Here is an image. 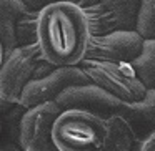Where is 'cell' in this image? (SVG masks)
Returning a JSON list of instances; mask_svg holds the SVG:
<instances>
[{
    "label": "cell",
    "instance_id": "cell-1",
    "mask_svg": "<svg viewBox=\"0 0 155 151\" xmlns=\"http://www.w3.org/2000/svg\"><path fill=\"white\" fill-rule=\"evenodd\" d=\"M90 38L84 10L72 2L52 4L37 12L35 45L40 60L50 67H78L87 57Z\"/></svg>",
    "mask_w": 155,
    "mask_h": 151
},
{
    "label": "cell",
    "instance_id": "cell-2",
    "mask_svg": "<svg viewBox=\"0 0 155 151\" xmlns=\"http://www.w3.org/2000/svg\"><path fill=\"white\" fill-rule=\"evenodd\" d=\"M107 116L84 110H64L52 124L55 151H102Z\"/></svg>",
    "mask_w": 155,
    "mask_h": 151
},
{
    "label": "cell",
    "instance_id": "cell-3",
    "mask_svg": "<svg viewBox=\"0 0 155 151\" xmlns=\"http://www.w3.org/2000/svg\"><path fill=\"white\" fill-rule=\"evenodd\" d=\"M78 67L92 85L102 88L122 103H135L147 93V88L140 83L130 63H112L85 58Z\"/></svg>",
    "mask_w": 155,
    "mask_h": 151
},
{
    "label": "cell",
    "instance_id": "cell-4",
    "mask_svg": "<svg viewBox=\"0 0 155 151\" xmlns=\"http://www.w3.org/2000/svg\"><path fill=\"white\" fill-rule=\"evenodd\" d=\"M37 45H20L8 52L0 67V113L18 103L25 85L32 80L38 65Z\"/></svg>",
    "mask_w": 155,
    "mask_h": 151
},
{
    "label": "cell",
    "instance_id": "cell-5",
    "mask_svg": "<svg viewBox=\"0 0 155 151\" xmlns=\"http://www.w3.org/2000/svg\"><path fill=\"white\" fill-rule=\"evenodd\" d=\"M140 0H92L85 5V17L92 35L135 30Z\"/></svg>",
    "mask_w": 155,
    "mask_h": 151
},
{
    "label": "cell",
    "instance_id": "cell-6",
    "mask_svg": "<svg viewBox=\"0 0 155 151\" xmlns=\"http://www.w3.org/2000/svg\"><path fill=\"white\" fill-rule=\"evenodd\" d=\"M88 78L80 67H60L54 68L50 73L42 78H32L25 85L18 105L25 110L40 106L45 103H54L64 90L75 85H88Z\"/></svg>",
    "mask_w": 155,
    "mask_h": 151
},
{
    "label": "cell",
    "instance_id": "cell-7",
    "mask_svg": "<svg viewBox=\"0 0 155 151\" xmlns=\"http://www.w3.org/2000/svg\"><path fill=\"white\" fill-rule=\"evenodd\" d=\"M60 111L55 103H45L25 111L18 126L22 151H55L52 144V124Z\"/></svg>",
    "mask_w": 155,
    "mask_h": 151
},
{
    "label": "cell",
    "instance_id": "cell-8",
    "mask_svg": "<svg viewBox=\"0 0 155 151\" xmlns=\"http://www.w3.org/2000/svg\"><path fill=\"white\" fill-rule=\"evenodd\" d=\"M142 45L143 38L135 30L92 35L85 58L112 63H132L140 55Z\"/></svg>",
    "mask_w": 155,
    "mask_h": 151
},
{
    "label": "cell",
    "instance_id": "cell-9",
    "mask_svg": "<svg viewBox=\"0 0 155 151\" xmlns=\"http://www.w3.org/2000/svg\"><path fill=\"white\" fill-rule=\"evenodd\" d=\"M62 111L64 110H84L90 113H97L102 116L118 113L122 103L95 85H75L64 90L54 101Z\"/></svg>",
    "mask_w": 155,
    "mask_h": 151
},
{
    "label": "cell",
    "instance_id": "cell-10",
    "mask_svg": "<svg viewBox=\"0 0 155 151\" xmlns=\"http://www.w3.org/2000/svg\"><path fill=\"white\" fill-rule=\"evenodd\" d=\"M138 140V134L122 115L107 116V134L102 151H135Z\"/></svg>",
    "mask_w": 155,
    "mask_h": 151
},
{
    "label": "cell",
    "instance_id": "cell-11",
    "mask_svg": "<svg viewBox=\"0 0 155 151\" xmlns=\"http://www.w3.org/2000/svg\"><path fill=\"white\" fill-rule=\"evenodd\" d=\"M118 115L132 124L135 133L137 130H145L147 133L155 131V90H147L145 96L135 103H124Z\"/></svg>",
    "mask_w": 155,
    "mask_h": 151
},
{
    "label": "cell",
    "instance_id": "cell-12",
    "mask_svg": "<svg viewBox=\"0 0 155 151\" xmlns=\"http://www.w3.org/2000/svg\"><path fill=\"white\" fill-rule=\"evenodd\" d=\"M27 12L28 8L24 0H0V42L5 48V53L17 47V22Z\"/></svg>",
    "mask_w": 155,
    "mask_h": 151
},
{
    "label": "cell",
    "instance_id": "cell-13",
    "mask_svg": "<svg viewBox=\"0 0 155 151\" xmlns=\"http://www.w3.org/2000/svg\"><path fill=\"white\" fill-rule=\"evenodd\" d=\"M130 67L147 90H155V40H143L140 55Z\"/></svg>",
    "mask_w": 155,
    "mask_h": 151
},
{
    "label": "cell",
    "instance_id": "cell-14",
    "mask_svg": "<svg viewBox=\"0 0 155 151\" xmlns=\"http://www.w3.org/2000/svg\"><path fill=\"white\" fill-rule=\"evenodd\" d=\"M135 32L143 40H155V0H140Z\"/></svg>",
    "mask_w": 155,
    "mask_h": 151
},
{
    "label": "cell",
    "instance_id": "cell-15",
    "mask_svg": "<svg viewBox=\"0 0 155 151\" xmlns=\"http://www.w3.org/2000/svg\"><path fill=\"white\" fill-rule=\"evenodd\" d=\"M135 151H155V131L142 136L135 146Z\"/></svg>",
    "mask_w": 155,
    "mask_h": 151
},
{
    "label": "cell",
    "instance_id": "cell-16",
    "mask_svg": "<svg viewBox=\"0 0 155 151\" xmlns=\"http://www.w3.org/2000/svg\"><path fill=\"white\" fill-rule=\"evenodd\" d=\"M60 2H74V0H24V4L27 5V8L32 12H38L44 7H47V5L60 4Z\"/></svg>",
    "mask_w": 155,
    "mask_h": 151
},
{
    "label": "cell",
    "instance_id": "cell-17",
    "mask_svg": "<svg viewBox=\"0 0 155 151\" xmlns=\"http://www.w3.org/2000/svg\"><path fill=\"white\" fill-rule=\"evenodd\" d=\"M5 48H4V45H2V42H0V67H2V63H4V58H5Z\"/></svg>",
    "mask_w": 155,
    "mask_h": 151
}]
</instances>
